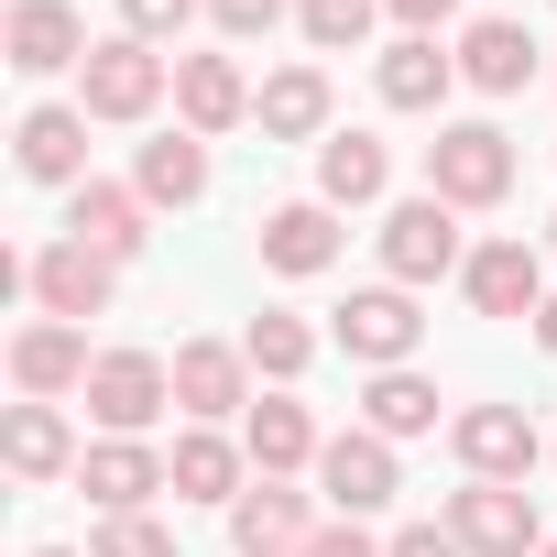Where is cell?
Masks as SVG:
<instances>
[{
	"mask_svg": "<svg viewBox=\"0 0 557 557\" xmlns=\"http://www.w3.org/2000/svg\"><path fill=\"white\" fill-rule=\"evenodd\" d=\"M251 99H262V88H251L230 55H175V110H186V132H197V143H208V132H240V121H251Z\"/></svg>",
	"mask_w": 557,
	"mask_h": 557,
	"instance_id": "18",
	"label": "cell"
},
{
	"mask_svg": "<svg viewBox=\"0 0 557 557\" xmlns=\"http://www.w3.org/2000/svg\"><path fill=\"white\" fill-rule=\"evenodd\" d=\"M262 262L296 273V285H307V273H329V262H339V208H329V197L273 208V219H262Z\"/></svg>",
	"mask_w": 557,
	"mask_h": 557,
	"instance_id": "21",
	"label": "cell"
},
{
	"mask_svg": "<svg viewBox=\"0 0 557 557\" xmlns=\"http://www.w3.org/2000/svg\"><path fill=\"white\" fill-rule=\"evenodd\" d=\"M77 492H88L99 513H143V503L175 492V481H164V448H153V437H99V448L77 459Z\"/></svg>",
	"mask_w": 557,
	"mask_h": 557,
	"instance_id": "14",
	"label": "cell"
},
{
	"mask_svg": "<svg viewBox=\"0 0 557 557\" xmlns=\"http://www.w3.org/2000/svg\"><path fill=\"white\" fill-rule=\"evenodd\" d=\"M383 186H394V153H383L372 132H329V143H318V197H329V208H372Z\"/></svg>",
	"mask_w": 557,
	"mask_h": 557,
	"instance_id": "25",
	"label": "cell"
},
{
	"mask_svg": "<svg viewBox=\"0 0 557 557\" xmlns=\"http://www.w3.org/2000/svg\"><path fill=\"white\" fill-rule=\"evenodd\" d=\"M416 339H426V318H416V296H405V285H361V296L339 307V350H350L361 372H405V361H416Z\"/></svg>",
	"mask_w": 557,
	"mask_h": 557,
	"instance_id": "6",
	"label": "cell"
},
{
	"mask_svg": "<svg viewBox=\"0 0 557 557\" xmlns=\"http://www.w3.org/2000/svg\"><path fill=\"white\" fill-rule=\"evenodd\" d=\"M240 470H251V448H240V437H219V426H186V437L164 448L175 503H240V492H251Z\"/></svg>",
	"mask_w": 557,
	"mask_h": 557,
	"instance_id": "19",
	"label": "cell"
},
{
	"mask_svg": "<svg viewBox=\"0 0 557 557\" xmlns=\"http://www.w3.org/2000/svg\"><path fill=\"white\" fill-rule=\"evenodd\" d=\"M535 557H557V535H546V546H535Z\"/></svg>",
	"mask_w": 557,
	"mask_h": 557,
	"instance_id": "40",
	"label": "cell"
},
{
	"mask_svg": "<svg viewBox=\"0 0 557 557\" xmlns=\"http://www.w3.org/2000/svg\"><path fill=\"white\" fill-rule=\"evenodd\" d=\"M132 186H143V208H197V197H208V143H197V132H164V143H143Z\"/></svg>",
	"mask_w": 557,
	"mask_h": 557,
	"instance_id": "26",
	"label": "cell"
},
{
	"mask_svg": "<svg viewBox=\"0 0 557 557\" xmlns=\"http://www.w3.org/2000/svg\"><path fill=\"white\" fill-rule=\"evenodd\" d=\"M34 557H66V546H34Z\"/></svg>",
	"mask_w": 557,
	"mask_h": 557,
	"instance_id": "38",
	"label": "cell"
},
{
	"mask_svg": "<svg viewBox=\"0 0 557 557\" xmlns=\"http://www.w3.org/2000/svg\"><path fill=\"white\" fill-rule=\"evenodd\" d=\"M448 535H459L470 557H524V546H546L524 481H470V492H448Z\"/></svg>",
	"mask_w": 557,
	"mask_h": 557,
	"instance_id": "8",
	"label": "cell"
},
{
	"mask_svg": "<svg viewBox=\"0 0 557 557\" xmlns=\"http://www.w3.org/2000/svg\"><path fill=\"white\" fill-rule=\"evenodd\" d=\"M459 262H470L459 251V208L448 197H394V219H383V273L394 285H437Z\"/></svg>",
	"mask_w": 557,
	"mask_h": 557,
	"instance_id": "5",
	"label": "cell"
},
{
	"mask_svg": "<svg viewBox=\"0 0 557 557\" xmlns=\"http://www.w3.org/2000/svg\"><path fill=\"white\" fill-rule=\"evenodd\" d=\"M66 240H88V251L132 262V251L153 240V230H143V186H99V175H88V186L66 197Z\"/></svg>",
	"mask_w": 557,
	"mask_h": 557,
	"instance_id": "22",
	"label": "cell"
},
{
	"mask_svg": "<svg viewBox=\"0 0 557 557\" xmlns=\"http://www.w3.org/2000/svg\"><path fill=\"white\" fill-rule=\"evenodd\" d=\"M164 88H175V66H164L153 45H132V34H110V45L77 66V110H88V121H153Z\"/></svg>",
	"mask_w": 557,
	"mask_h": 557,
	"instance_id": "2",
	"label": "cell"
},
{
	"mask_svg": "<svg viewBox=\"0 0 557 557\" xmlns=\"http://www.w3.org/2000/svg\"><path fill=\"white\" fill-rule=\"evenodd\" d=\"M318 492L361 524V513H383L394 492H405V470H394V437H372V426H350V437H329L318 448Z\"/></svg>",
	"mask_w": 557,
	"mask_h": 557,
	"instance_id": "9",
	"label": "cell"
},
{
	"mask_svg": "<svg viewBox=\"0 0 557 557\" xmlns=\"http://www.w3.org/2000/svg\"><path fill=\"white\" fill-rule=\"evenodd\" d=\"M459 296L481 307V318H535L557 285H546V262H535V240H481L470 262H459Z\"/></svg>",
	"mask_w": 557,
	"mask_h": 557,
	"instance_id": "10",
	"label": "cell"
},
{
	"mask_svg": "<svg viewBox=\"0 0 557 557\" xmlns=\"http://www.w3.org/2000/svg\"><path fill=\"white\" fill-rule=\"evenodd\" d=\"M0 459H12V481H55V470H77L88 448L66 437L55 405H12V416H0Z\"/></svg>",
	"mask_w": 557,
	"mask_h": 557,
	"instance_id": "24",
	"label": "cell"
},
{
	"mask_svg": "<svg viewBox=\"0 0 557 557\" xmlns=\"http://www.w3.org/2000/svg\"><path fill=\"white\" fill-rule=\"evenodd\" d=\"M372 12H383V0H296V23H307L318 55H350V45L372 34Z\"/></svg>",
	"mask_w": 557,
	"mask_h": 557,
	"instance_id": "30",
	"label": "cell"
},
{
	"mask_svg": "<svg viewBox=\"0 0 557 557\" xmlns=\"http://www.w3.org/2000/svg\"><path fill=\"white\" fill-rule=\"evenodd\" d=\"M164 405H175V361H153V350H99V372H88L99 437H153Z\"/></svg>",
	"mask_w": 557,
	"mask_h": 557,
	"instance_id": "3",
	"label": "cell"
},
{
	"mask_svg": "<svg viewBox=\"0 0 557 557\" xmlns=\"http://www.w3.org/2000/svg\"><path fill=\"white\" fill-rule=\"evenodd\" d=\"M535 66H546V45H535L524 23H503V12L459 34V77H470L481 99H513V88H535Z\"/></svg>",
	"mask_w": 557,
	"mask_h": 557,
	"instance_id": "17",
	"label": "cell"
},
{
	"mask_svg": "<svg viewBox=\"0 0 557 557\" xmlns=\"http://www.w3.org/2000/svg\"><path fill=\"white\" fill-rule=\"evenodd\" d=\"M240 350H251V372H273V383H296V372L318 361V329H307L296 307H262V318L240 329Z\"/></svg>",
	"mask_w": 557,
	"mask_h": 557,
	"instance_id": "29",
	"label": "cell"
},
{
	"mask_svg": "<svg viewBox=\"0 0 557 557\" xmlns=\"http://www.w3.org/2000/svg\"><path fill=\"white\" fill-rule=\"evenodd\" d=\"M448 448H459L470 481H524V470L546 459V437H535L524 405H470V416H448Z\"/></svg>",
	"mask_w": 557,
	"mask_h": 557,
	"instance_id": "7",
	"label": "cell"
},
{
	"mask_svg": "<svg viewBox=\"0 0 557 557\" xmlns=\"http://www.w3.org/2000/svg\"><path fill=\"white\" fill-rule=\"evenodd\" d=\"M88 557H175V524H153V513H99Z\"/></svg>",
	"mask_w": 557,
	"mask_h": 557,
	"instance_id": "31",
	"label": "cell"
},
{
	"mask_svg": "<svg viewBox=\"0 0 557 557\" xmlns=\"http://www.w3.org/2000/svg\"><path fill=\"white\" fill-rule=\"evenodd\" d=\"M426 197H448V208H503V197H513V143H503L492 121H437V143H426Z\"/></svg>",
	"mask_w": 557,
	"mask_h": 557,
	"instance_id": "1",
	"label": "cell"
},
{
	"mask_svg": "<svg viewBox=\"0 0 557 557\" xmlns=\"http://www.w3.org/2000/svg\"><path fill=\"white\" fill-rule=\"evenodd\" d=\"M448 77H459V55H437V34H405L394 55H383V110H437L448 99Z\"/></svg>",
	"mask_w": 557,
	"mask_h": 557,
	"instance_id": "27",
	"label": "cell"
},
{
	"mask_svg": "<svg viewBox=\"0 0 557 557\" xmlns=\"http://www.w3.org/2000/svg\"><path fill=\"white\" fill-rule=\"evenodd\" d=\"M546 77H557V55H546Z\"/></svg>",
	"mask_w": 557,
	"mask_h": 557,
	"instance_id": "41",
	"label": "cell"
},
{
	"mask_svg": "<svg viewBox=\"0 0 557 557\" xmlns=\"http://www.w3.org/2000/svg\"><path fill=\"white\" fill-rule=\"evenodd\" d=\"M535 350H557V296H546V307H535Z\"/></svg>",
	"mask_w": 557,
	"mask_h": 557,
	"instance_id": "37",
	"label": "cell"
},
{
	"mask_svg": "<svg viewBox=\"0 0 557 557\" xmlns=\"http://www.w3.org/2000/svg\"><path fill=\"white\" fill-rule=\"evenodd\" d=\"M307 557H383V546H372V535L339 513V524H318V535H307Z\"/></svg>",
	"mask_w": 557,
	"mask_h": 557,
	"instance_id": "35",
	"label": "cell"
},
{
	"mask_svg": "<svg viewBox=\"0 0 557 557\" xmlns=\"http://www.w3.org/2000/svg\"><path fill=\"white\" fill-rule=\"evenodd\" d=\"M296 12V0H208V23L230 34V45H251V34H273V23H285Z\"/></svg>",
	"mask_w": 557,
	"mask_h": 557,
	"instance_id": "32",
	"label": "cell"
},
{
	"mask_svg": "<svg viewBox=\"0 0 557 557\" xmlns=\"http://www.w3.org/2000/svg\"><path fill=\"white\" fill-rule=\"evenodd\" d=\"M251 121H262V143H329V66H285V77H262Z\"/></svg>",
	"mask_w": 557,
	"mask_h": 557,
	"instance_id": "23",
	"label": "cell"
},
{
	"mask_svg": "<svg viewBox=\"0 0 557 557\" xmlns=\"http://www.w3.org/2000/svg\"><path fill=\"white\" fill-rule=\"evenodd\" d=\"M175 405H186L197 426L251 416V350H230V339H186V350H175Z\"/></svg>",
	"mask_w": 557,
	"mask_h": 557,
	"instance_id": "13",
	"label": "cell"
},
{
	"mask_svg": "<svg viewBox=\"0 0 557 557\" xmlns=\"http://www.w3.org/2000/svg\"><path fill=\"white\" fill-rule=\"evenodd\" d=\"M88 329H66V318H34V329H12V383H23V405H55V394H88Z\"/></svg>",
	"mask_w": 557,
	"mask_h": 557,
	"instance_id": "12",
	"label": "cell"
},
{
	"mask_svg": "<svg viewBox=\"0 0 557 557\" xmlns=\"http://www.w3.org/2000/svg\"><path fill=\"white\" fill-rule=\"evenodd\" d=\"M546 251H557V219H546Z\"/></svg>",
	"mask_w": 557,
	"mask_h": 557,
	"instance_id": "39",
	"label": "cell"
},
{
	"mask_svg": "<svg viewBox=\"0 0 557 557\" xmlns=\"http://www.w3.org/2000/svg\"><path fill=\"white\" fill-rule=\"evenodd\" d=\"M240 448H251V470H262V481H285V470H318V448H329V437H318V416H307L296 394H262V405L240 416Z\"/></svg>",
	"mask_w": 557,
	"mask_h": 557,
	"instance_id": "20",
	"label": "cell"
},
{
	"mask_svg": "<svg viewBox=\"0 0 557 557\" xmlns=\"http://www.w3.org/2000/svg\"><path fill=\"white\" fill-rule=\"evenodd\" d=\"M383 557H470V546H459V535H448V524H405V535H394V546H383Z\"/></svg>",
	"mask_w": 557,
	"mask_h": 557,
	"instance_id": "34",
	"label": "cell"
},
{
	"mask_svg": "<svg viewBox=\"0 0 557 557\" xmlns=\"http://www.w3.org/2000/svg\"><path fill=\"white\" fill-rule=\"evenodd\" d=\"M361 426H372V437H426V426H437V383H426L416 361H405V372H372V383H361Z\"/></svg>",
	"mask_w": 557,
	"mask_h": 557,
	"instance_id": "28",
	"label": "cell"
},
{
	"mask_svg": "<svg viewBox=\"0 0 557 557\" xmlns=\"http://www.w3.org/2000/svg\"><path fill=\"white\" fill-rule=\"evenodd\" d=\"M383 12H394V23H405V34H437V23H448V12H459V0H383Z\"/></svg>",
	"mask_w": 557,
	"mask_h": 557,
	"instance_id": "36",
	"label": "cell"
},
{
	"mask_svg": "<svg viewBox=\"0 0 557 557\" xmlns=\"http://www.w3.org/2000/svg\"><path fill=\"white\" fill-rule=\"evenodd\" d=\"M12 164L34 175V186H88V110H66V99H45V110H23L12 121Z\"/></svg>",
	"mask_w": 557,
	"mask_h": 557,
	"instance_id": "11",
	"label": "cell"
},
{
	"mask_svg": "<svg viewBox=\"0 0 557 557\" xmlns=\"http://www.w3.org/2000/svg\"><path fill=\"white\" fill-rule=\"evenodd\" d=\"M0 55H12L23 77H55V66H88V23L66 12V0H12V23H0Z\"/></svg>",
	"mask_w": 557,
	"mask_h": 557,
	"instance_id": "15",
	"label": "cell"
},
{
	"mask_svg": "<svg viewBox=\"0 0 557 557\" xmlns=\"http://www.w3.org/2000/svg\"><path fill=\"white\" fill-rule=\"evenodd\" d=\"M307 535H318V513H307V492H285V481H251V492L230 503V546H240V557H307Z\"/></svg>",
	"mask_w": 557,
	"mask_h": 557,
	"instance_id": "16",
	"label": "cell"
},
{
	"mask_svg": "<svg viewBox=\"0 0 557 557\" xmlns=\"http://www.w3.org/2000/svg\"><path fill=\"white\" fill-rule=\"evenodd\" d=\"M186 12H197V0H121V34L132 45H164V34H186Z\"/></svg>",
	"mask_w": 557,
	"mask_h": 557,
	"instance_id": "33",
	"label": "cell"
},
{
	"mask_svg": "<svg viewBox=\"0 0 557 557\" xmlns=\"http://www.w3.org/2000/svg\"><path fill=\"white\" fill-rule=\"evenodd\" d=\"M23 285H34V307L45 318H110V296H121V262L110 251H88V240H45L34 262H23Z\"/></svg>",
	"mask_w": 557,
	"mask_h": 557,
	"instance_id": "4",
	"label": "cell"
}]
</instances>
